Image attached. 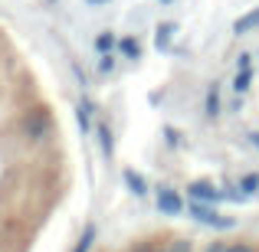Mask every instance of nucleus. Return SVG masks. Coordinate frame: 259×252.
Segmentation results:
<instances>
[{
    "mask_svg": "<svg viewBox=\"0 0 259 252\" xmlns=\"http://www.w3.org/2000/svg\"><path fill=\"white\" fill-rule=\"evenodd\" d=\"M161 4H174V0H161Z\"/></svg>",
    "mask_w": 259,
    "mask_h": 252,
    "instance_id": "5701e85b",
    "label": "nucleus"
},
{
    "mask_svg": "<svg viewBox=\"0 0 259 252\" xmlns=\"http://www.w3.org/2000/svg\"><path fill=\"white\" fill-rule=\"evenodd\" d=\"M121 180H125V187L132 190L135 196H148V180L138 174V170H132V167H125L121 170Z\"/></svg>",
    "mask_w": 259,
    "mask_h": 252,
    "instance_id": "423d86ee",
    "label": "nucleus"
},
{
    "mask_svg": "<svg viewBox=\"0 0 259 252\" xmlns=\"http://www.w3.org/2000/svg\"><path fill=\"white\" fill-rule=\"evenodd\" d=\"M236 190H240V196H256L259 193V174H243Z\"/></svg>",
    "mask_w": 259,
    "mask_h": 252,
    "instance_id": "4468645a",
    "label": "nucleus"
},
{
    "mask_svg": "<svg viewBox=\"0 0 259 252\" xmlns=\"http://www.w3.org/2000/svg\"><path fill=\"white\" fill-rule=\"evenodd\" d=\"M154 203H158L161 216H181L184 210H187V203H184V196L177 193L174 187H161L158 196H154Z\"/></svg>",
    "mask_w": 259,
    "mask_h": 252,
    "instance_id": "7ed1b4c3",
    "label": "nucleus"
},
{
    "mask_svg": "<svg viewBox=\"0 0 259 252\" xmlns=\"http://www.w3.org/2000/svg\"><path fill=\"white\" fill-rule=\"evenodd\" d=\"M118 53H121L125 59H132V63H135V59H141V43H138L135 36H121V39H118Z\"/></svg>",
    "mask_w": 259,
    "mask_h": 252,
    "instance_id": "9b49d317",
    "label": "nucleus"
},
{
    "mask_svg": "<svg viewBox=\"0 0 259 252\" xmlns=\"http://www.w3.org/2000/svg\"><path fill=\"white\" fill-rule=\"evenodd\" d=\"M236 69H253V53H240V59H236Z\"/></svg>",
    "mask_w": 259,
    "mask_h": 252,
    "instance_id": "f3484780",
    "label": "nucleus"
},
{
    "mask_svg": "<svg viewBox=\"0 0 259 252\" xmlns=\"http://www.w3.org/2000/svg\"><path fill=\"white\" fill-rule=\"evenodd\" d=\"M187 213L194 216L197 223H203V226H213V229H233V226H236L233 216L217 213V210L210 207V203H187Z\"/></svg>",
    "mask_w": 259,
    "mask_h": 252,
    "instance_id": "f03ea898",
    "label": "nucleus"
},
{
    "mask_svg": "<svg viewBox=\"0 0 259 252\" xmlns=\"http://www.w3.org/2000/svg\"><path fill=\"white\" fill-rule=\"evenodd\" d=\"M253 30H259V7H253L249 13H243V17L233 23V33H236V36H246V33H253Z\"/></svg>",
    "mask_w": 259,
    "mask_h": 252,
    "instance_id": "6e6552de",
    "label": "nucleus"
},
{
    "mask_svg": "<svg viewBox=\"0 0 259 252\" xmlns=\"http://www.w3.org/2000/svg\"><path fill=\"white\" fill-rule=\"evenodd\" d=\"M23 128H26V134H30L33 141H43L46 134H50V118H46L43 112H30L26 121H23Z\"/></svg>",
    "mask_w": 259,
    "mask_h": 252,
    "instance_id": "20e7f679",
    "label": "nucleus"
},
{
    "mask_svg": "<svg viewBox=\"0 0 259 252\" xmlns=\"http://www.w3.org/2000/svg\"><path fill=\"white\" fill-rule=\"evenodd\" d=\"M115 49H118V36H115L112 30H102L99 36H95V53L105 56V53H115Z\"/></svg>",
    "mask_w": 259,
    "mask_h": 252,
    "instance_id": "9d476101",
    "label": "nucleus"
},
{
    "mask_svg": "<svg viewBox=\"0 0 259 252\" xmlns=\"http://www.w3.org/2000/svg\"><path fill=\"white\" fill-rule=\"evenodd\" d=\"M207 252H227V246H210Z\"/></svg>",
    "mask_w": 259,
    "mask_h": 252,
    "instance_id": "4be33fe9",
    "label": "nucleus"
},
{
    "mask_svg": "<svg viewBox=\"0 0 259 252\" xmlns=\"http://www.w3.org/2000/svg\"><path fill=\"white\" fill-rule=\"evenodd\" d=\"M164 252H174V249H164Z\"/></svg>",
    "mask_w": 259,
    "mask_h": 252,
    "instance_id": "b1692460",
    "label": "nucleus"
},
{
    "mask_svg": "<svg viewBox=\"0 0 259 252\" xmlns=\"http://www.w3.org/2000/svg\"><path fill=\"white\" fill-rule=\"evenodd\" d=\"M249 88H253V69H236V76H233V92H236V95H246Z\"/></svg>",
    "mask_w": 259,
    "mask_h": 252,
    "instance_id": "ddd939ff",
    "label": "nucleus"
},
{
    "mask_svg": "<svg viewBox=\"0 0 259 252\" xmlns=\"http://www.w3.org/2000/svg\"><path fill=\"white\" fill-rule=\"evenodd\" d=\"M249 141H253V147H259V131H253V134H249Z\"/></svg>",
    "mask_w": 259,
    "mask_h": 252,
    "instance_id": "aec40b11",
    "label": "nucleus"
},
{
    "mask_svg": "<svg viewBox=\"0 0 259 252\" xmlns=\"http://www.w3.org/2000/svg\"><path fill=\"white\" fill-rule=\"evenodd\" d=\"M227 252H253V246H249V242H230Z\"/></svg>",
    "mask_w": 259,
    "mask_h": 252,
    "instance_id": "a211bd4d",
    "label": "nucleus"
},
{
    "mask_svg": "<svg viewBox=\"0 0 259 252\" xmlns=\"http://www.w3.org/2000/svg\"><path fill=\"white\" fill-rule=\"evenodd\" d=\"M95 134H99V147H102V154H105V158H112V151H115V138H112V131H108V125H99V128H95Z\"/></svg>",
    "mask_w": 259,
    "mask_h": 252,
    "instance_id": "2eb2a0df",
    "label": "nucleus"
},
{
    "mask_svg": "<svg viewBox=\"0 0 259 252\" xmlns=\"http://www.w3.org/2000/svg\"><path fill=\"white\" fill-rule=\"evenodd\" d=\"M187 200L190 203H223V200H243L240 193H227V190H220V187H213L210 180H194V183H187Z\"/></svg>",
    "mask_w": 259,
    "mask_h": 252,
    "instance_id": "f257e3e1",
    "label": "nucleus"
},
{
    "mask_svg": "<svg viewBox=\"0 0 259 252\" xmlns=\"http://www.w3.org/2000/svg\"><path fill=\"white\" fill-rule=\"evenodd\" d=\"M95 236H99L95 223H85V229H82V236H79V242L72 246V252H92V242H95Z\"/></svg>",
    "mask_w": 259,
    "mask_h": 252,
    "instance_id": "f8f14e48",
    "label": "nucleus"
},
{
    "mask_svg": "<svg viewBox=\"0 0 259 252\" xmlns=\"http://www.w3.org/2000/svg\"><path fill=\"white\" fill-rule=\"evenodd\" d=\"M99 72H102V76H108V72H115V56H112V53H105V56H99Z\"/></svg>",
    "mask_w": 259,
    "mask_h": 252,
    "instance_id": "dca6fc26",
    "label": "nucleus"
},
{
    "mask_svg": "<svg viewBox=\"0 0 259 252\" xmlns=\"http://www.w3.org/2000/svg\"><path fill=\"white\" fill-rule=\"evenodd\" d=\"M177 30H181V26L171 23V20H167V23H158V30H154V46H158V49H171Z\"/></svg>",
    "mask_w": 259,
    "mask_h": 252,
    "instance_id": "39448f33",
    "label": "nucleus"
},
{
    "mask_svg": "<svg viewBox=\"0 0 259 252\" xmlns=\"http://www.w3.org/2000/svg\"><path fill=\"white\" fill-rule=\"evenodd\" d=\"M223 112V102H220V85H210L207 95H203V115L207 118H220Z\"/></svg>",
    "mask_w": 259,
    "mask_h": 252,
    "instance_id": "0eeeda50",
    "label": "nucleus"
},
{
    "mask_svg": "<svg viewBox=\"0 0 259 252\" xmlns=\"http://www.w3.org/2000/svg\"><path fill=\"white\" fill-rule=\"evenodd\" d=\"M164 134H167V144H171V147L181 144V138H177V131H174V128H164Z\"/></svg>",
    "mask_w": 259,
    "mask_h": 252,
    "instance_id": "6ab92c4d",
    "label": "nucleus"
},
{
    "mask_svg": "<svg viewBox=\"0 0 259 252\" xmlns=\"http://www.w3.org/2000/svg\"><path fill=\"white\" fill-rule=\"evenodd\" d=\"M89 7H102V4H108V0H85Z\"/></svg>",
    "mask_w": 259,
    "mask_h": 252,
    "instance_id": "412c9836",
    "label": "nucleus"
},
{
    "mask_svg": "<svg viewBox=\"0 0 259 252\" xmlns=\"http://www.w3.org/2000/svg\"><path fill=\"white\" fill-rule=\"evenodd\" d=\"M92 115H95L92 98H82V102H79V108H76V121H79V128H82V134L92 131Z\"/></svg>",
    "mask_w": 259,
    "mask_h": 252,
    "instance_id": "1a4fd4ad",
    "label": "nucleus"
}]
</instances>
